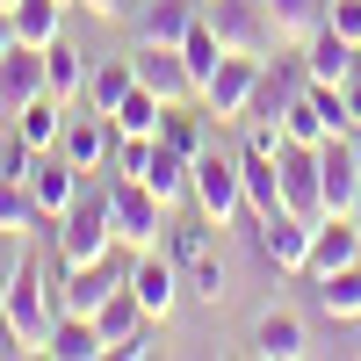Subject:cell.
<instances>
[{
  "label": "cell",
  "instance_id": "obj_1",
  "mask_svg": "<svg viewBox=\"0 0 361 361\" xmlns=\"http://www.w3.org/2000/svg\"><path fill=\"white\" fill-rule=\"evenodd\" d=\"M0 325H8V347L15 354H44L51 347V325H58V282H44L37 260H15L8 289H0Z\"/></svg>",
  "mask_w": 361,
  "mask_h": 361
},
{
  "label": "cell",
  "instance_id": "obj_2",
  "mask_svg": "<svg viewBox=\"0 0 361 361\" xmlns=\"http://www.w3.org/2000/svg\"><path fill=\"white\" fill-rule=\"evenodd\" d=\"M51 246H58V267H87V260H109V253H116L109 180H94V173H87V188L73 195V209L51 224Z\"/></svg>",
  "mask_w": 361,
  "mask_h": 361
},
{
  "label": "cell",
  "instance_id": "obj_3",
  "mask_svg": "<svg viewBox=\"0 0 361 361\" xmlns=\"http://www.w3.org/2000/svg\"><path fill=\"white\" fill-rule=\"evenodd\" d=\"M109 217H116V246L123 253H152L166 246V202L130 173H109Z\"/></svg>",
  "mask_w": 361,
  "mask_h": 361
},
{
  "label": "cell",
  "instance_id": "obj_4",
  "mask_svg": "<svg viewBox=\"0 0 361 361\" xmlns=\"http://www.w3.org/2000/svg\"><path fill=\"white\" fill-rule=\"evenodd\" d=\"M188 202H195V209H202V217L217 224V231H238V224L253 231V209H246V188H238V159H224L217 145H209V152L195 159V180H188Z\"/></svg>",
  "mask_w": 361,
  "mask_h": 361
},
{
  "label": "cell",
  "instance_id": "obj_5",
  "mask_svg": "<svg viewBox=\"0 0 361 361\" xmlns=\"http://www.w3.org/2000/svg\"><path fill=\"white\" fill-rule=\"evenodd\" d=\"M282 130H289L296 145H325V137H347L354 116H347V102H340V87L304 80V87H296V102H289V116H282Z\"/></svg>",
  "mask_w": 361,
  "mask_h": 361
},
{
  "label": "cell",
  "instance_id": "obj_6",
  "mask_svg": "<svg viewBox=\"0 0 361 361\" xmlns=\"http://www.w3.org/2000/svg\"><path fill=\"white\" fill-rule=\"evenodd\" d=\"M130 282V260L123 253H109V260H87V267H66L58 275V311H73V318H94L116 289Z\"/></svg>",
  "mask_w": 361,
  "mask_h": 361
},
{
  "label": "cell",
  "instance_id": "obj_7",
  "mask_svg": "<svg viewBox=\"0 0 361 361\" xmlns=\"http://www.w3.org/2000/svg\"><path fill=\"white\" fill-rule=\"evenodd\" d=\"M260 66H267V58H253V51H224V66L209 73V87H202V109L217 116V123H246V102L260 87Z\"/></svg>",
  "mask_w": 361,
  "mask_h": 361
},
{
  "label": "cell",
  "instance_id": "obj_8",
  "mask_svg": "<svg viewBox=\"0 0 361 361\" xmlns=\"http://www.w3.org/2000/svg\"><path fill=\"white\" fill-rule=\"evenodd\" d=\"M209 29L224 37V51H253V58H267L275 51V22H267V0H209Z\"/></svg>",
  "mask_w": 361,
  "mask_h": 361
},
{
  "label": "cell",
  "instance_id": "obj_9",
  "mask_svg": "<svg viewBox=\"0 0 361 361\" xmlns=\"http://www.w3.org/2000/svg\"><path fill=\"white\" fill-rule=\"evenodd\" d=\"M22 188L37 195V209H44V217H66V209H73V195L87 188V173H80V166H73V159L51 145V152H29V166H22Z\"/></svg>",
  "mask_w": 361,
  "mask_h": 361
},
{
  "label": "cell",
  "instance_id": "obj_10",
  "mask_svg": "<svg viewBox=\"0 0 361 361\" xmlns=\"http://www.w3.org/2000/svg\"><path fill=\"white\" fill-rule=\"evenodd\" d=\"M130 73H137V87H152L159 102H202V87L188 73V58H180V44H137Z\"/></svg>",
  "mask_w": 361,
  "mask_h": 361
},
{
  "label": "cell",
  "instance_id": "obj_11",
  "mask_svg": "<svg viewBox=\"0 0 361 361\" xmlns=\"http://www.w3.org/2000/svg\"><path fill=\"white\" fill-rule=\"evenodd\" d=\"M253 246H260V260L275 267V275H304L311 267V224L296 217V209H275V217L253 224Z\"/></svg>",
  "mask_w": 361,
  "mask_h": 361
},
{
  "label": "cell",
  "instance_id": "obj_12",
  "mask_svg": "<svg viewBox=\"0 0 361 361\" xmlns=\"http://www.w3.org/2000/svg\"><path fill=\"white\" fill-rule=\"evenodd\" d=\"M130 296L145 304V318H173V304L188 296V282H180V267L166 260V246L130 253Z\"/></svg>",
  "mask_w": 361,
  "mask_h": 361
},
{
  "label": "cell",
  "instance_id": "obj_13",
  "mask_svg": "<svg viewBox=\"0 0 361 361\" xmlns=\"http://www.w3.org/2000/svg\"><path fill=\"white\" fill-rule=\"evenodd\" d=\"M116 145H123V130H116V116L87 109V116H66V137H58V152H66L80 173H102L116 159Z\"/></svg>",
  "mask_w": 361,
  "mask_h": 361
},
{
  "label": "cell",
  "instance_id": "obj_14",
  "mask_svg": "<svg viewBox=\"0 0 361 361\" xmlns=\"http://www.w3.org/2000/svg\"><path fill=\"white\" fill-rule=\"evenodd\" d=\"M318 195H325V217H347V209L361 202L354 137H325V145H318Z\"/></svg>",
  "mask_w": 361,
  "mask_h": 361
},
{
  "label": "cell",
  "instance_id": "obj_15",
  "mask_svg": "<svg viewBox=\"0 0 361 361\" xmlns=\"http://www.w3.org/2000/svg\"><path fill=\"white\" fill-rule=\"evenodd\" d=\"M354 260H361L354 217H318V224H311V267H304V275L325 282V275H340V267H354Z\"/></svg>",
  "mask_w": 361,
  "mask_h": 361
},
{
  "label": "cell",
  "instance_id": "obj_16",
  "mask_svg": "<svg viewBox=\"0 0 361 361\" xmlns=\"http://www.w3.org/2000/svg\"><path fill=\"white\" fill-rule=\"evenodd\" d=\"M202 8L209 0H137V44H180L188 29L202 22Z\"/></svg>",
  "mask_w": 361,
  "mask_h": 361
},
{
  "label": "cell",
  "instance_id": "obj_17",
  "mask_svg": "<svg viewBox=\"0 0 361 361\" xmlns=\"http://www.w3.org/2000/svg\"><path fill=\"white\" fill-rule=\"evenodd\" d=\"M238 188H246L253 224L275 217V209H289V202H282V166H275V152H260V145H246V152H238Z\"/></svg>",
  "mask_w": 361,
  "mask_h": 361
},
{
  "label": "cell",
  "instance_id": "obj_18",
  "mask_svg": "<svg viewBox=\"0 0 361 361\" xmlns=\"http://www.w3.org/2000/svg\"><path fill=\"white\" fill-rule=\"evenodd\" d=\"M37 94H51V87H44V51H29V44H15L8 58H0V116H15V109H29Z\"/></svg>",
  "mask_w": 361,
  "mask_h": 361
},
{
  "label": "cell",
  "instance_id": "obj_19",
  "mask_svg": "<svg viewBox=\"0 0 361 361\" xmlns=\"http://www.w3.org/2000/svg\"><path fill=\"white\" fill-rule=\"evenodd\" d=\"M130 180H145V188H152L166 209H180V202H188V180H195V159H188V152H173V145L159 137V145H152V166L130 173Z\"/></svg>",
  "mask_w": 361,
  "mask_h": 361
},
{
  "label": "cell",
  "instance_id": "obj_20",
  "mask_svg": "<svg viewBox=\"0 0 361 361\" xmlns=\"http://www.w3.org/2000/svg\"><path fill=\"white\" fill-rule=\"evenodd\" d=\"M253 354H260V361H304V354H311L304 318H296V311H260V325H253Z\"/></svg>",
  "mask_w": 361,
  "mask_h": 361
},
{
  "label": "cell",
  "instance_id": "obj_21",
  "mask_svg": "<svg viewBox=\"0 0 361 361\" xmlns=\"http://www.w3.org/2000/svg\"><path fill=\"white\" fill-rule=\"evenodd\" d=\"M87 73H94V58H87L80 44H66V37L44 44V87H51L58 102H80L87 94Z\"/></svg>",
  "mask_w": 361,
  "mask_h": 361
},
{
  "label": "cell",
  "instance_id": "obj_22",
  "mask_svg": "<svg viewBox=\"0 0 361 361\" xmlns=\"http://www.w3.org/2000/svg\"><path fill=\"white\" fill-rule=\"evenodd\" d=\"M58 217H44L37 195L22 188V180H0V238H15V246H29L37 231H51Z\"/></svg>",
  "mask_w": 361,
  "mask_h": 361
},
{
  "label": "cell",
  "instance_id": "obj_23",
  "mask_svg": "<svg viewBox=\"0 0 361 361\" xmlns=\"http://www.w3.org/2000/svg\"><path fill=\"white\" fill-rule=\"evenodd\" d=\"M304 73H311L318 87H340V80L354 73V37H340V29H318V37L304 44Z\"/></svg>",
  "mask_w": 361,
  "mask_h": 361
},
{
  "label": "cell",
  "instance_id": "obj_24",
  "mask_svg": "<svg viewBox=\"0 0 361 361\" xmlns=\"http://www.w3.org/2000/svg\"><path fill=\"white\" fill-rule=\"evenodd\" d=\"M66 8H73V0H15V37L29 44V51H44V44H58V37H66Z\"/></svg>",
  "mask_w": 361,
  "mask_h": 361
},
{
  "label": "cell",
  "instance_id": "obj_25",
  "mask_svg": "<svg viewBox=\"0 0 361 361\" xmlns=\"http://www.w3.org/2000/svg\"><path fill=\"white\" fill-rule=\"evenodd\" d=\"M267 22H275V44L304 51L318 29H325V0H267Z\"/></svg>",
  "mask_w": 361,
  "mask_h": 361
},
{
  "label": "cell",
  "instance_id": "obj_26",
  "mask_svg": "<svg viewBox=\"0 0 361 361\" xmlns=\"http://www.w3.org/2000/svg\"><path fill=\"white\" fill-rule=\"evenodd\" d=\"M8 123L22 130V145H29V152H51V145L66 137V102H58V94H37L29 109H15Z\"/></svg>",
  "mask_w": 361,
  "mask_h": 361
},
{
  "label": "cell",
  "instance_id": "obj_27",
  "mask_svg": "<svg viewBox=\"0 0 361 361\" xmlns=\"http://www.w3.org/2000/svg\"><path fill=\"white\" fill-rule=\"evenodd\" d=\"M51 361H94V354H109L102 347V333H94V318H73V311H58V325H51V347H44Z\"/></svg>",
  "mask_w": 361,
  "mask_h": 361
},
{
  "label": "cell",
  "instance_id": "obj_28",
  "mask_svg": "<svg viewBox=\"0 0 361 361\" xmlns=\"http://www.w3.org/2000/svg\"><path fill=\"white\" fill-rule=\"evenodd\" d=\"M137 325H145V304H137V296H130V282H123V289H116L109 304L94 311V333H102V347L116 354V347H130V333H137Z\"/></svg>",
  "mask_w": 361,
  "mask_h": 361
},
{
  "label": "cell",
  "instance_id": "obj_29",
  "mask_svg": "<svg viewBox=\"0 0 361 361\" xmlns=\"http://www.w3.org/2000/svg\"><path fill=\"white\" fill-rule=\"evenodd\" d=\"M318 311L333 318V325H361V260L318 282Z\"/></svg>",
  "mask_w": 361,
  "mask_h": 361
},
{
  "label": "cell",
  "instance_id": "obj_30",
  "mask_svg": "<svg viewBox=\"0 0 361 361\" xmlns=\"http://www.w3.org/2000/svg\"><path fill=\"white\" fill-rule=\"evenodd\" d=\"M130 87H137V73H130V51H123V58H102V66H94V73H87V94H80V102L109 116L116 102H123V94H130Z\"/></svg>",
  "mask_w": 361,
  "mask_h": 361
},
{
  "label": "cell",
  "instance_id": "obj_31",
  "mask_svg": "<svg viewBox=\"0 0 361 361\" xmlns=\"http://www.w3.org/2000/svg\"><path fill=\"white\" fill-rule=\"evenodd\" d=\"M109 116H116V130H123V137H159V123H166V102L152 94V87H130V94L116 102Z\"/></svg>",
  "mask_w": 361,
  "mask_h": 361
},
{
  "label": "cell",
  "instance_id": "obj_32",
  "mask_svg": "<svg viewBox=\"0 0 361 361\" xmlns=\"http://www.w3.org/2000/svg\"><path fill=\"white\" fill-rule=\"evenodd\" d=\"M180 58H188V73H195V87H209V73L224 66V37L217 29H209V15L188 29V37H180Z\"/></svg>",
  "mask_w": 361,
  "mask_h": 361
},
{
  "label": "cell",
  "instance_id": "obj_33",
  "mask_svg": "<svg viewBox=\"0 0 361 361\" xmlns=\"http://www.w3.org/2000/svg\"><path fill=\"white\" fill-rule=\"evenodd\" d=\"M209 246H217V224H209L202 209H195L188 224H166V260H173V267H188V260L209 253Z\"/></svg>",
  "mask_w": 361,
  "mask_h": 361
},
{
  "label": "cell",
  "instance_id": "obj_34",
  "mask_svg": "<svg viewBox=\"0 0 361 361\" xmlns=\"http://www.w3.org/2000/svg\"><path fill=\"white\" fill-rule=\"evenodd\" d=\"M180 282H188V296H195V304H224V260H217V246H209V253H195L188 267H180Z\"/></svg>",
  "mask_w": 361,
  "mask_h": 361
},
{
  "label": "cell",
  "instance_id": "obj_35",
  "mask_svg": "<svg viewBox=\"0 0 361 361\" xmlns=\"http://www.w3.org/2000/svg\"><path fill=\"white\" fill-rule=\"evenodd\" d=\"M123 361H152V354H166V318H145L137 333H130V347H116Z\"/></svg>",
  "mask_w": 361,
  "mask_h": 361
},
{
  "label": "cell",
  "instance_id": "obj_36",
  "mask_svg": "<svg viewBox=\"0 0 361 361\" xmlns=\"http://www.w3.org/2000/svg\"><path fill=\"white\" fill-rule=\"evenodd\" d=\"M325 29H340V37L361 44V0H325Z\"/></svg>",
  "mask_w": 361,
  "mask_h": 361
},
{
  "label": "cell",
  "instance_id": "obj_37",
  "mask_svg": "<svg viewBox=\"0 0 361 361\" xmlns=\"http://www.w3.org/2000/svg\"><path fill=\"white\" fill-rule=\"evenodd\" d=\"M94 22H123V15H137V0H80Z\"/></svg>",
  "mask_w": 361,
  "mask_h": 361
},
{
  "label": "cell",
  "instance_id": "obj_38",
  "mask_svg": "<svg viewBox=\"0 0 361 361\" xmlns=\"http://www.w3.org/2000/svg\"><path fill=\"white\" fill-rule=\"evenodd\" d=\"M340 102H347V116H354V123H361V58H354V73L340 80Z\"/></svg>",
  "mask_w": 361,
  "mask_h": 361
},
{
  "label": "cell",
  "instance_id": "obj_39",
  "mask_svg": "<svg viewBox=\"0 0 361 361\" xmlns=\"http://www.w3.org/2000/svg\"><path fill=\"white\" fill-rule=\"evenodd\" d=\"M15 44H22V37H15V15H8V8H0V58H8Z\"/></svg>",
  "mask_w": 361,
  "mask_h": 361
},
{
  "label": "cell",
  "instance_id": "obj_40",
  "mask_svg": "<svg viewBox=\"0 0 361 361\" xmlns=\"http://www.w3.org/2000/svg\"><path fill=\"white\" fill-rule=\"evenodd\" d=\"M347 137H354V166H361V123H354V130H347Z\"/></svg>",
  "mask_w": 361,
  "mask_h": 361
},
{
  "label": "cell",
  "instance_id": "obj_41",
  "mask_svg": "<svg viewBox=\"0 0 361 361\" xmlns=\"http://www.w3.org/2000/svg\"><path fill=\"white\" fill-rule=\"evenodd\" d=\"M8 275H15V260H8V267H0V289H8Z\"/></svg>",
  "mask_w": 361,
  "mask_h": 361
},
{
  "label": "cell",
  "instance_id": "obj_42",
  "mask_svg": "<svg viewBox=\"0 0 361 361\" xmlns=\"http://www.w3.org/2000/svg\"><path fill=\"white\" fill-rule=\"evenodd\" d=\"M347 217H354V231H361V202H354V209H347Z\"/></svg>",
  "mask_w": 361,
  "mask_h": 361
},
{
  "label": "cell",
  "instance_id": "obj_43",
  "mask_svg": "<svg viewBox=\"0 0 361 361\" xmlns=\"http://www.w3.org/2000/svg\"><path fill=\"white\" fill-rule=\"evenodd\" d=\"M347 333H354V354H361V325H347Z\"/></svg>",
  "mask_w": 361,
  "mask_h": 361
},
{
  "label": "cell",
  "instance_id": "obj_44",
  "mask_svg": "<svg viewBox=\"0 0 361 361\" xmlns=\"http://www.w3.org/2000/svg\"><path fill=\"white\" fill-rule=\"evenodd\" d=\"M0 8H15V0H0Z\"/></svg>",
  "mask_w": 361,
  "mask_h": 361
},
{
  "label": "cell",
  "instance_id": "obj_45",
  "mask_svg": "<svg viewBox=\"0 0 361 361\" xmlns=\"http://www.w3.org/2000/svg\"><path fill=\"white\" fill-rule=\"evenodd\" d=\"M354 58H361V44H354Z\"/></svg>",
  "mask_w": 361,
  "mask_h": 361
},
{
  "label": "cell",
  "instance_id": "obj_46",
  "mask_svg": "<svg viewBox=\"0 0 361 361\" xmlns=\"http://www.w3.org/2000/svg\"><path fill=\"white\" fill-rule=\"evenodd\" d=\"M0 333H8V325H0Z\"/></svg>",
  "mask_w": 361,
  "mask_h": 361
}]
</instances>
